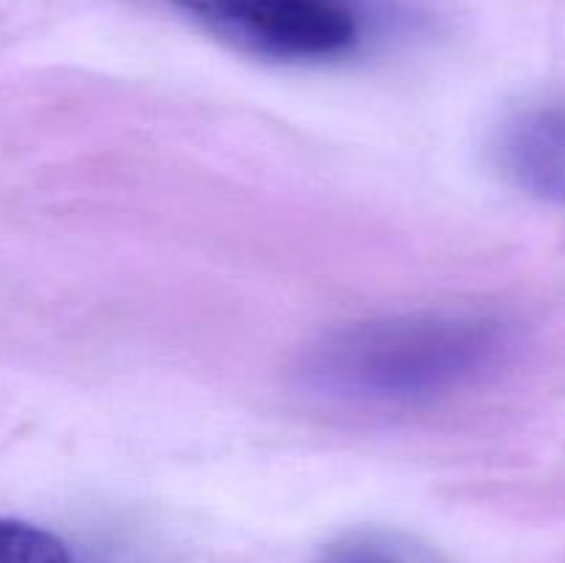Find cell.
<instances>
[{"instance_id": "1", "label": "cell", "mask_w": 565, "mask_h": 563, "mask_svg": "<svg viewBox=\"0 0 565 563\" xmlns=\"http://www.w3.org/2000/svg\"><path fill=\"white\" fill-rule=\"evenodd\" d=\"M511 348V329L486 315H386L320 337L298 364V384L334 406L403 412L472 390Z\"/></svg>"}, {"instance_id": "2", "label": "cell", "mask_w": 565, "mask_h": 563, "mask_svg": "<svg viewBox=\"0 0 565 563\" xmlns=\"http://www.w3.org/2000/svg\"><path fill=\"white\" fill-rule=\"evenodd\" d=\"M221 42L281 64H329L370 36L364 0H169Z\"/></svg>"}, {"instance_id": "3", "label": "cell", "mask_w": 565, "mask_h": 563, "mask_svg": "<svg viewBox=\"0 0 565 563\" xmlns=\"http://www.w3.org/2000/svg\"><path fill=\"white\" fill-rule=\"evenodd\" d=\"M497 171L527 196L565 208V105H527L491 138Z\"/></svg>"}, {"instance_id": "4", "label": "cell", "mask_w": 565, "mask_h": 563, "mask_svg": "<svg viewBox=\"0 0 565 563\" xmlns=\"http://www.w3.org/2000/svg\"><path fill=\"white\" fill-rule=\"evenodd\" d=\"M0 563H75L64 541L39 524L0 517Z\"/></svg>"}, {"instance_id": "5", "label": "cell", "mask_w": 565, "mask_h": 563, "mask_svg": "<svg viewBox=\"0 0 565 563\" xmlns=\"http://www.w3.org/2000/svg\"><path fill=\"white\" fill-rule=\"evenodd\" d=\"M318 563H403L395 552L370 541H348L326 552Z\"/></svg>"}]
</instances>
